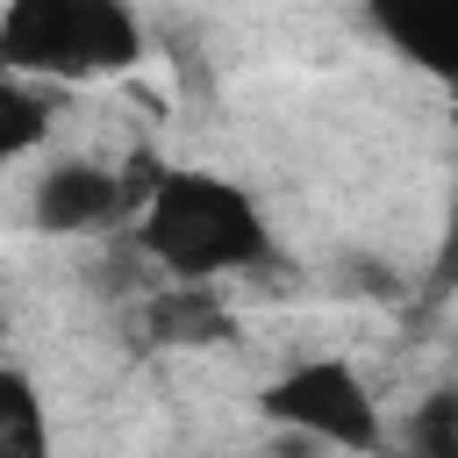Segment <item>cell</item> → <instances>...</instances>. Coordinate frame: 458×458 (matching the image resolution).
<instances>
[{"instance_id": "obj_6", "label": "cell", "mask_w": 458, "mask_h": 458, "mask_svg": "<svg viewBox=\"0 0 458 458\" xmlns=\"http://www.w3.org/2000/svg\"><path fill=\"white\" fill-rule=\"evenodd\" d=\"M136 336L165 344V351H208L236 336V315L222 301V286H193V279H157L150 301L136 308Z\"/></svg>"}, {"instance_id": "obj_4", "label": "cell", "mask_w": 458, "mask_h": 458, "mask_svg": "<svg viewBox=\"0 0 458 458\" xmlns=\"http://www.w3.org/2000/svg\"><path fill=\"white\" fill-rule=\"evenodd\" d=\"M129 64H143L136 7L129 0H64L50 79H100V72H129Z\"/></svg>"}, {"instance_id": "obj_2", "label": "cell", "mask_w": 458, "mask_h": 458, "mask_svg": "<svg viewBox=\"0 0 458 458\" xmlns=\"http://www.w3.org/2000/svg\"><path fill=\"white\" fill-rule=\"evenodd\" d=\"M258 415L272 429L308 437V444L344 451V458H379L386 451L379 394L365 386V372L351 358H293L286 372H272L258 386Z\"/></svg>"}, {"instance_id": "obj_9", "label": "cell", "mask_w": 458, "mask_h": 458, "mask_svg": "<svg viewBox=\"0 0 458 458\" xmlns=\"http://www.w3.org/2000/svg\"><path fill=\"white\" fill-rule=\"evenodd\" d=\"M408 458H458V386H437L408 415Z\"/></svg>"}, {"instance_id": "obj_10", "label": "cell", "mask_w": 458, "mask_h": 458, "mask_svg": "<svg viewBox=\"0 0 458 458\" xmlns=\"http://www.w3.org/2000/svg\"><path fill=\"white\" fill-rule=\"evenodd\" d=\"M451 136H458V86H451Z\"/></svg>"}, {"instance_id": "obj_7", "label": "cell", "mask_w": 458, "mask_h": 458, "mask_svg": "<svg viewBox=\"0 0 458 458\" xmlns=\"http://www.w3.org/2000/svg\"><path fill=\"white\" fill-rule=\"evenodd\" d=\"M57 129V79H29V72H0V157H43Z\"/></svg>"}, {"instance_id": "obj_5", "label": "cell", "mask_w": 458, "mask_h": 458, "mask_svg": "<svg viewBox=\"0 0 458 458\" xmlns=\"http://www.w3.org/2000/svg\"><path fill=\"white\" fill-rule=\"evenodd\" d=\"M365 14L401 64L458 86V0H365Z\"/></svg>"}, {"instance_id": "obj_3", "label": "cell", "mask_w": 458, "mask_h": 458, "mask_svg": "<svg viewBox=\"0 0 458 458\" xmlns=\"http://www.w3.org/2000/svg\"><path fill=\"white\" fill-rule=\"evenodd\" d=\"M150 186H157L150 165L114 172V165H93V157H43V172L29 186V222L43 236H100L114 222H136Z\"/></svg>"}, {"instance_id": "obj_8", "label": "cell", "mask_w": 458, "mask_h": 458, "mask_svg": "<svg viewBox=\"0 0 458 458\" xmlns=\"http://www.w3.org/2000/svg\"><path fill=\"white\" fill-rule=\"evenodd\" d=\"M0 458H57L50 408L29 365H0Z\"/></svg>"}, {"instance_id": "obj_1", "label": "cell", "mask_w": 458, "mask_h": 458, "mask_svg": "<svg viewBox=\"0 0 458 458\" xmlns=\"http://www.w3.org/2000/svg\"><path fill=\"white\" fill-rule=\"evenodd\" d=\"M129 236H136V258L157 279L215 286V279H243V272L272 265V222L250 200V186H236L222 172H200V165L157 172Z\"/></svg>"}]
</instances>
